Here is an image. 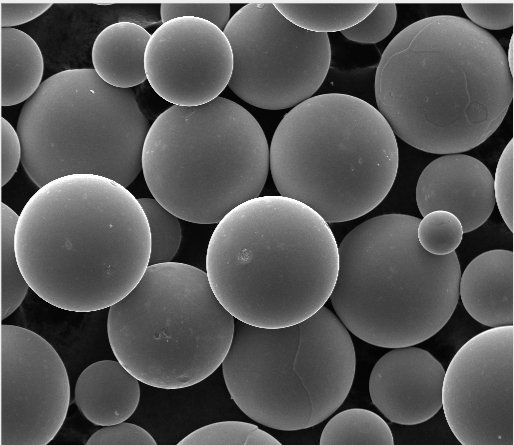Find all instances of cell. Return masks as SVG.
Listing matches in <instances>:
<instances>
[{"mask_svg": "<svg viewBox=\"0 0 514 445\" xmlns=\"http://www.w3.org/2000/svg\"><path fill=\"white\" fill-rule=\"evenodd\" d=\"M52 4V2H16L2 0L0 2L1 28H14V26L27 23L47 11Z\"/></svg>", "mask_w": 514, "mask_h": 445, "instance_id": "cell-32", "label": "cell"}, {"mask_svg": "<svg viewBox=\"0 0 514 445\" xmlns=\"http://www.w3.org/2000/svg\"><path fill=\"white\" fill-rule=\"evenodd\" d=\"M224 33L233 52L228 87L257 108H293L311 98L328 74V34L296 26L272 2L244 5Z\"/></svg>", "mask_w": 514, "mask_h": 445, "instance_id": "cell-10", "label": "cell"}, {"mask_svg": "<svg viewBox=\"0 0 514 445\" xmlns=\"http://www.w3.org/2000/svg\"><path fill=\"white\" fill-rule=\"evenodd\" d=\"M234 327L206 272L172 261L149 265L107 316L115 358L141 383L166 390L200 383L221 366Z\"/></svg>", "mask_w": 514, "mask_h": 445, "instance_id": "cell-8", "label": "cell"}, {"mask_svg": "<svg viewBox=\"0 0 514 445\" xmlns=\"http://www.w3.org/2000/svg\"><path fill=\"white\" fill-rule=\"evenodd\" d=\"M374 89L395 136L443 155L485 142L505 118L514 91L499 41L453 15L423 18L400 31L381 55Z\"/></svg>", "mask_w": 514, "mask_h": 445, "instance_id": "cell-1", "label": "cell"}, {"mask_svg": "<svg viewBox=\"0 0 514 445\" xmlns=\"http://www.w3.org/2000/svg\"><path fill=\"white\" fill-rule=\"evenodd\" d=\"M151 34L141 25L119 21L105 27L92 46L96 74L113 87L129 89L146 79L144 57Z\"/></svg>", "mask_w": 514, "mask_h": 445, "instance_id": "cell-18", "label": "cell"}, {"mask_svg": "<svg viewBox=\"0 0 514 445\" xmlns=\"http://www.w3.org/2000/svg\"><path fill=\"white\" fill-rule=\"evenodd\" d=\"M139 382L118 360H100L78 376L74 400L94 425H113L126 421L137 409Z\"/></svg>", "mask_w": 514, "mask_h": 445, "instance_id": "cell-17", "label": "cell"}, {"mask_svg": "<svg viewBox=\"0 0 514 445\" xmlns=\"http://www.w3.org/2000/svg\"><path fill=\"white\" fill-rule=\"evenodd\" d=\"M513 138L505 146L493 177L495 203L506 226L514 231V148Z\"/></svg>", "mask_w": 514, "mask_h": 445, "instance_id": "cell-27", "label": "cell"}, {"mask_svg": "<svg viewBox=\"0 0 514 445\" xmlns=\"http://www.w3.org/2000/svg\"><path fill=\"white\" fill-rule=\"evenodd\" d=\"M508 67L510 70V73L513 75V36L511 37L508 53L506 54Z\"/></svg>", "mask_w": 514, "mask_h": 445, "instance_id": "cell-33", "label": "cell"}, {"mask_svg": "<svg viewBox=\"0 0 514 445\" xmlns=\"http://www.w3.org/2000/svg\"><path fill=\"white\" fill-rule=\"evenodd\" d=\"M70 404L66 367L55 348L24 327L1 325V445H47Z\"/></svg>", "mask_w": 514, "mask_h": 445, "instance_id": "cell-12", "label": "cell"}, {"mask_svg": "<svg viewBox=\"0 0 514 445\" xmlns=\"http://www.w3.org/2000/svg\"><path fill=\"white\" fill-rule=\"evenodd\" d=\"M151 234L149 265L171 262L177 254L182 230L179 218L162 206L155 198H139Z\"/></svg>", "mask_w": 514, "mask_h": 445, "instance_id": "cell-23", "label": "cell"}, {"mask_svg": "<svg viewBox=\"0 0 514 445\" xmlns=\"http://www.w3.org/2000/svg\"><path fill=\"white\" fill-rule=\"evenodd\" d=\"M15 250L38 297L65 311L93 312L111 307L141 280L151 234L127 187L71 174L48 182L24 205Z\"/></svg>", "mask_w": 514, "mask_h": 445, "instance_id": "cell-2", "label": "cell"}, {"mask_svg": "<svg viewBox=\"0 0 514 445\" xmlns=\"http://www.w3.org/2000/svg\"><path fill=\"white\" fill-rule=\"evenodd\" d=\"M398 165L396 136L385 117L343 93L315 95L291 108L269 146L280 195L308 205L327 223L351 221L377 207Z\"/></svg>", "mask_w": 514, "mask_h": 445, "instance_id": "cell-5", "label": "cell"}, {"mask_svg": "<svg viewBox=\"0 0 514 445\" xmlns=\"http://www.w3.org/2000/svg\"><path fill=\"white\" fill-rule=\"evenodd\" d=\"M19 215L1 203V320L11 315L30 288L20 269L15 250V231Z\"/></svg>", "mask_w": 514, "mask_h": 445, "instance_id": "cell-22", "label": "cell"}, {"mask_svg": "<svg viewBox=\"0 0 514 445\" xmlns=\"http://www.w3.org/2000/svg\"><path fill=\"white\" fill-rule=\"evenodd\" d=\"M420 218L384 214L352 229L338 245L331 304L349 332L374 346L422 343L449 321L459 300L456 252L433 255L417 238Z\"/></svg>", "mask_w": 514, "mask_h": 445, "instance_id": "cell-4", "label": "cell"}, {"mask_svg": "<svg viewBox=\"0 0 514 445\" xmlns=\"http://www.w3.org/2000/svg\"><path fill=\"white\" fill-rule=\"evenodd\" d=\"M191 16L207 20L224 31L230 20L229 3H191V2H165L160 4L161 21L166 22L174 18Z\"/></svg>", "mask_w": 514, "mask_h": 445, "instance_id": "cell-28", "label": "cell"}, {"mask_svg": "<svg viewBox=\"0 0 514 445\" xmlns=\"http://www.w3.org/2000/svg\"><path fill=\"white\" fill-rule=\"evenodd\" d=\"M444 374L442 364L425 349L391 348L371 371V401L393 423H424L442 407Z\"/></svg>", "mask_w": 514, "mask_h": 445, "instance_id": "cell-14", "label": "cell"}, {"mask_svg": "<svg viewBox=\"0 0 514 445\" xmlns=\"http://www.w3.org/2000/svg\"><path fill=\"white\" fill-rule=\"evenodd\" d=\"M43 73L36 41L19 29L1 28V105L26 102L40 87Z\"/></svg>", "mask_w": 514, "mask_h": 445, "instance_id": "cell-19", "label": "cell"}, {"mask_svg": "<svg viewBox=\"0 0 514 445\" xmlns=\"http://www.w3.org/2000/svg\"><path fill=\"white\" fill-rule=\"evenodd\" d=\"M463 234L460 220L451 212L444 210L427 213L417 226V238L422 248L438 256L455 252Z\"/></svg>", "mask_w": 514, "mask_h": 445, "instance_id": "cell-25", "label": "cell"}, {"mask_svg": "<svg viewBox=\"0 0 514 445\" xmlns=\"http://www.w3.org/2000/svg\"><path fill=\"white\" fill-rule=\"evenodd\" d=\"M296 26L315 33L343 31L361 22L377 6L366 3L272 2Z\"/></svg>", "mask_w": 514, "mask_h": 445, "instance_id": "cell-20", "label": "cell"}, {"mask_svg": "<svg viewBox=\"0 0 514 445\" xmlns=\"http://www.w3.org/2000/svg\"><path fill=\"white\" fill-rule=\"evenodd\" d=\"M447 424L462 445H514V327L489 328L455 353L442 384Z\"/></svg>", "mask_w": 514, "mask_h": 445, "instance_id": "cell-11", "label": "cell"}, {"mask_svg": "<svg viewBox=\"0 0 514 445\" xmlns=\"http://www.w3.org/2000/svg\"><path fill=\"white\" fill-rule=\"evenodd\" d=\"M339 251L329 224L308 205L282 195L236 206L215 227L206 274L236 319L262 327L299 323L329 300Z\"/></svg>", "mask_w": 514, "mask_h": 445, "instance_id": "cell-3", "label": "cell"}, {"mask_svg": "<svg viewBox=\"0 0 514 445\" xmlns=\"http://www.w3.org/2000/svg\"><path fill=\"white\" fill-rule=\"evenodd\" d=\"M132 88L105 83L91 68L45 79L22 106L21 164L39 188L71 174H95L128 187L142 171L149 131Z\"/></svg>", "mask_w": 514, "mask_h": 445, "instance_id": "cell-9", "label": "cell"}, {"mask_svg": "<svg viewBox=\"0 0 514 445\" xmlns=\"http://www.w3.org/2000/svg\"><path fill=\"white\" fill-rule=\"evenodd\" d=\"M321 445H393L389 425L375 412L351 408L334 415L323 428Z\"/></svg>", "mask_w": 514, "mask_h": 445, "instance_id": "cell-21", "label": "cell"}, {"mask_svg": "<svg viewBox=\"0 0 514 445\" xmlns=\"http://www.w3.org/2000/svg\"><path fill=\"white\" fill-rule=\"evenodd\" d=\"M269 170V145L259 122L220 96L163 111L142 151V172L153 198L179 219L197 224L218 223L260 196Z\"/></svg>", "mask_w": 514, "mask_h": 445, "instance_id": "cell-6", "label": "cell"}, {"mask_svg": "<svg viewBox=\"0 0 514 445\" xmlns=\"http://www.w3.org/2000/svg\"><path fill=\"white\" fill-rule=\"evenodd\" d=\"M144 67L152 89L177 106H199L228 86L233 52L224 31L196 17L171 19L151 34Z\"/></svg>", "mask_w": 514, "mask_h": 445, "instance_id": "cell-13", "label": "cell"}, {"mask_svg": "<svg viewBox=\"0 0 514 445\" xmlns=\"http://www.w3.org/2000/svg\"><path fill=\"white\" fill-rule=\"evenodd\" d=\"M397 19V7L394 3H378L375 9L361 22L341 31L347 39L372 44L385 39L393 30Z\"/></svg>", "mask_w": 514, "mask_h": 445, "instance_id": "cell-26", "label": "cell"}, {"mask_svg": "<svg viewBox=\"0 0 514 445\" xmlns=\"http://www.w3.org/2000/svg\"><path fill=\"white\" fill-rule=\"evenodd\" d=\"M271 434L252 423L221 421L200 427L178 445H280Z\"/></svg>", "mask_w": 514, "mask_h": 445, "instance_id": "cell-24", "label": "cell"}, {"mask_svg": "<svg viewBox=\"0 0 514 445\" xmlns=\"http://www.w3.org/2000/svg\"><path fill=\"white\" fill-rule=\"evenodd\" d=\"M22 160V144L18 132L1 117V185L13 177Z\"/></svg>", "mask_w": 514, "mask_h": 445, "instance_id": "cell-31", "label": "cell"}, {"mask_svg": "<svg viewBox=\"0 0 514 445\" xmlns=\"http://www.w3.org/2000/svg\"><path fill=\"white\" fill-rule=\"evenodd\" d=\"M222 373L231 399L253 421L281 431L313 427L343 404L356 370L348 329L323 306L280 328L235 319Z\"/></svg>", "mask_w": 514, "mask_h": 445, "instance_id": "cell-7", "label": "cell"}, {"mask_svg": "<svg viewBox=\"0 0 514 445\" xmlns=\"http://www.w3.org/2000/svg\"><path fill=\"white\" fill-rule=\"evenodd\" d=\"M87 445H156L144 428L126 421L102 426L86 441Z\"/></svg>", "mask_w": 514, "mask_h": 445, "instance_id": "cell-30", "label": "cell"}, {"mask_svg": "<svg viewBox=\"0 0 514 445\" xmlns=\"http://www.w3.org/2000/svg\"><path fill=\"white\" fill-rule=\"evenodd\" d=\"M416 203L423 216L435 210L448 211L460 220L464 233L474 231L495 207L493 175L473 156L444 154L421 172Z\"/></svg>", "mask_w": 514, "mask_h": 445, "instance_id": "cell-15", "label": "cell"}, {"mask_svg": "<svg viewBox=\"0 0 514 445\" xmlns=\"http://www.w3.org/2000/svg\"><path fill=\"white\" fill-rule=\"evenodd\" d=\"M459 297L469 315L490 328L514 324V253L476 256L460 275Z\"/></svg>", "mask_w": 514, "mask_h": 445, "instance_id": "cell-16", "label": "cell"}, {"mask_svg": "<svg viewBox=\"0 0 514 445\" xmlns=\"http://www.w3.org/2000/svg\"><path fill=\"white\" fill-rule=\"evenodd\" d=\"M463 11L481 29L502 30L513 26L514 2L462 3Z\"/></svg>", "mask_w": 514, "mask_h": 445, "instance_id": "cell-29", "label": "cell"}]
</instances>
